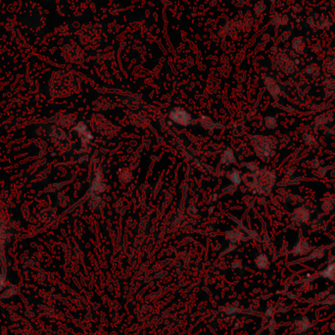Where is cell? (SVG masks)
<instances>
[{"label":"cell","instance_id":"20","mask_svg":"<svg viewBox=\"0 0 335 335\" xmlns=\"http://www.w3.org/2000/svg\"><path fill=\"white\" fill-rule=\"evenodd\" d=\"M312 167L314 168V169H318V168H320V162L318 159H314L312 161Z\"/></svg>","mask_w":335,"mask_h":335},{"label":"cell","instance_id":"18","mask_svg":"<svg viewBox=\"0 0 335 335\" xmlns=\"http://www.w3.org/2000/svg\"><path fill=\"white\" fill-rule=\"evenodd\" d=\"M276 123H278V122H276V119L275 118H272V117H268L266 119V126L268 128H274L276 127Z\"/></svg>","mask_w":335,"mask_h":335},{"label":"cell","instance_id":"17","mask_svg":"<svg viewBox=\"0 0 335 335\" xmlns=\"http://www.w3.org/2000/svg\"><path fill=\"white\" fill-rule=\"evenodd\" d=\"M303 139L305 141V143L309 145V146H314V145L316 144V140H315V137L312 136V134H309V133H306L303 135Z\"/></svg>","mask_w":335,"mask_h":335},{"label":"cell","instance_id":"3","mask_svg":"<svg viewBox=\"0 0 335 335\" xmlns=\"http://www.w3.org/2000/svg\"><path fill=\"white\" fill-rule=\"evenodd\" d=\"M312 251V245L305 238H300L294 245L292 249V254L293 256L299 257V256H304V255H308Z\"/></svg>","mask_w":335,"mask_h":335},{"label":"cell","instance_id":"8","mask_svg":"<svg viewBox=\"0 0 335 335\" xmlns=\"http://www.w3.org/2000/svg\"><path fill=\"white\" fill-rule=\"evenodd\" d=\"M292 48L297 54H304L306 50V41L302 36H296L292 41Z\"/></svg>","mask_w":335,"mask_h":335},{"label":"cell","instance_id":"9","mask_svg":"<svg viewBox=\"0 0 335 335\" xmlns=\"http://www.w3.org/2000/svg\"><path fill=\"white\" fill-rule=\"evenodd\" d=\"M332 25H333V21L329 17L322 15L318 18L316 28L320 30V31H325V30H328Z\"/></svg>","mask_w":335,"mask_h":335},{"label":"cell","instance_id":"22","mask_svg":"<svg viewBox=\"0 0 335 335\" xmlns=\"http://www.w3.org/2000/svg\"><path fill=\"white\" fill-rule=\"evenodd\" d=\"M265 9H266L265 5H263V4H260L259 6H257V8H256V13H257V14H260V13L263 12Z\"/></svg>","mask_w":335,"mask_h":335},{"label":"cell","instance_id":"6","mask_svg":"<svg viewBox=\"0 0 335 335\" xmlns=\"http://www.w3.org/2000/svg\"><path fill=\"white\" fill-rule=\"evenodd\" d=\"M279 67L287 75L292 74V72L295 71L294 62L291 60L288 56H286L284 54L279 57Z\"/></svg>","mask_w":335,"mask_h":335},{"label":"cell","instance_id":"2","mask_svg":"<svg viewBox=\"0 0 335 335\" xmlns=\"http://www.w3.org/2000/svg\"><path fill=\"white\" fill-rule=\"evenodd\" d=\"M310 218H311L310 209L305 206H301L294 210L292 217H291V222H292L293 224L297 225V227H300V225L307 223L310 221Z\"/></svg>","mask_w":335,"mask_h":335},{"label":"cell","instance_id":"4","mask_svg":"<svg viewBox=\"0 0 335 335\" xmlns=\"http://www.w3.org/2000/svg\"><path fill=\"white\" fill-rule=\"evenodd\" d=\"M264 82H265V85L267 87L268 93L271 94L274 99H278V97L281 94V88H280L279 84L278 83V82L271 77H266Z\"/></svg>","mask_w":335,"mask_h":335},{"label":"cell","instance_id":"16","mask_svg":"<svg viewBox=\"0 0 335 335\" xmlns=\"http://www.w3.org/2000/svg\"><path fill=\"white\" fill-rule=\"evenodd\" d=\"M306 74L311 77H317L318 75V69L316 65H310L309 67L306 68Z\"/></svg>","mask_w":335,"mask_h":335},{"label":"cell","instance_id":"11","mask_svg":"<svg viewBox=\"0 0 335 335\" xmlns=\"http://www.w3.org/2000/svg\"><path fill=\"white\" fill-rule=\"evenodd\" d=\"M320 275H322V278L335 281V263L329 264L324 268V271L320 272Z\"/></svg>","mask_w":335,"mask_h":335},{"label":"cell","instance_id":"14","mask_svg":"<svg viewBox=\"0 0 335 335\" xmlns=\"http://www.w3.org/2000/svg\"><path fill=\"white\" fill-rule=\"evenodd\" d=\"M310 322L307 318H302L299 322H297L296 323V331L297 332H302L304 330H306L309 327Z\"/></svg>","mask_w":335,"mask_h":335},{"label":"cell","instance_id":"23","mask_svg":"<svg viewBox=\"0 0 335 335\" xmlns=\"http://www.w3.org/2000/svg\"><path fill=\"white\" fill-rule=\"evenodd\" d=\"M332 329H333V330H335V322L332 324Z\"/></svg>","mask_w":335,"mask_h":335},{"label":"cell","instance_id":"19","mask_svg":"<svg viewBox=\"0 0 335 335\" xmlns=\"http://www.w3.org/2000/svg\"><path fill=\"white\" fill-rule=\"evenodd\" d=\"M257 264L260 268H266L268 266V259L266 256H264V255H262V256H260L257 260Z\"/></svg>","mask_w":335,"mask_h":335},{"label":"cell","instance_id":"21","mask_svg":"<svg viewBox=\"0 0 335 335\" xmlns=\"http://www.w3.org/2000/svg\"><path fill=\"white\" fill-rule=\"evenodd\" d=\"M334 301H335V296H330V297H328V298H327V300L326 301H324L323 302V304H328V305H330V304H333L334 303Z\"/></svg>","mask_w":335,"mask_h":335},{"label":"cell","instance_id":"7","mask_svg":"<svg viewBox=\"0 0 335 335\" xmlns=\"http://www.w3.org/2000/svg\"><path fill=\"white\" fill-rule=\"evenodd\" d=\"M333 120V117H332V114L330 112H326V113H323L322 115H319L318 117L315 120V127L318 128H324L325 126L329 125V123L332 122Z\"/></svg>","mask_w":335,"mask_h":335},{"label":"cell","instance_id":"10","mask_svg":"<svg viewBox=\"0 0 335 335\" xmlns=\"http://www.w3.org/2000/svg\"><path fill=\"white\" fill-rule=\"evenodd\" d=\"M272 23L275 27H283V26H286L289 23V18L287 15H285V14L278 13V14H275V15L272 17Z\"/></svg>","mask_w":335,"mask_h":335},{"label":"cell","instance_id":"5","mask_svg":"<svg viewBox=\"0 0 335 335\" xmlns=\"http://www.w3.org/2000/svg\"><path fill=\"white\" fill-rule=\"evenodd\" d=\"M171 118L179 125L182 126H187L191 122V118L190 116L188 115V113H186L185 111L181 110V109H177V110H173L171 113Z\"/></svg>","mask_w":335,"mask_h":335},{"label":"cell","instance_id":"13","mask_svg":"<svg viewBox=\"0 0 335 335\" xmlns=\"http://www.w3.org/2000/svg\"><path fill=\"white\" fill-rule=\"evenodd\" d=\"M322 210L323 213H330L334 208V204L330 198H323L322 201Z\"/></svg>","mask_w":335,"mask_h":335},{"label":"cell","instance_id":"15","mask_svg":"<svg viewBox=\"0 0 335 335\" xmlns=\"http://www.w3.org/2000/svg\"><path fill=\"white\" fill-rule=\"evenodd\" d=\"M324 88H325L326 92L329 91L328 95L332 94L335 91V81H334V79H332V78L326 79V81L324 82Z\"/></svg>","mask_w":335,"mask_h":335},{"label":"cell","instance_id":"1","mask_svg":"<svg viewBox=\"0 0 335 335\" xmlns=\"http://www.w3.org/2000/svg\"><path fill=\"white\" fill-rule=\"evenodd\" d=\"M257 154L263 159L272 157L274 154L276 146V140L272 137L258 136L256 137V142L254 144Z\"/></svg>","mask_w":335,"mask_h":335},{"label":"cell","instance_id":"12","mask_svg":"<svg viewBox=\"0 0 335 335\" xmlns=\"http://www.w3.org/2000/svg\"><path fill=\"white\" fill-rule=\"evenodd\" d=\"M324 248L323 247H319V248H317L315 250H312L307 258V260H318L323 257L324 255Z\"/></svg>","mask_w":335,"mask_h":335}]
</instances>
